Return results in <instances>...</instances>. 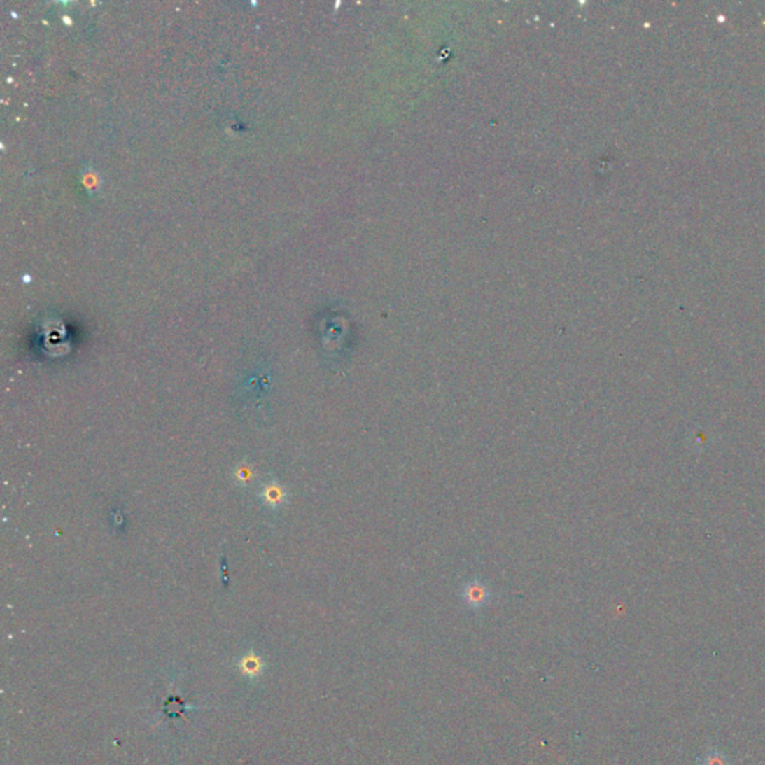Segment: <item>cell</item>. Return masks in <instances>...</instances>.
I'll return each instance as SVG.
<instances>
[{
	"label": "cell",
	"instance_id": "1",
	"mask_svg": "<svg viewBox=\"0 0 765 765\" xmlns=\"http://www.w3.org/2000/svg\"><path fill=\"white\" fill-rule=\"evenodd\" d=\"M493 592L489 584L482 580H470L463 584L461 591L462 601L470 608L479 610L492 601Z\"/></svg>",
	"mask_w": 765,
	"mask_h": 765
},
{
	"label": "cell",
	"instance_id": "2",
	"mask_svg": "<svg viewBox=\"0 0 765 765\" xmlns=\"http://www.w3.org/2000/svg\"><path fill=\"white\" fill-rule=\"evenodd\" d=\"M284 500V492L280 486L272 484L268 486L265 491V501L271 505H279Z\"/></svg>",
	"mask_w": 765,
	"mask_h": 765
},
{
	"label": "cell",
	"instance_id": "3",
	"mask_svg": "<svg viewBox=\"0 0 765 765\" xmlns=\"http://www.w3.org/2000/svg\"><path fill=\"white\" fill-rule=\"evenodd\" d=\"M701 765H728V762L722 753L713 752V753H708L707 757H704V762Z\"/></svg>",
	"mask_w": 765,
	"mask_h": 765
}]
</instances>
